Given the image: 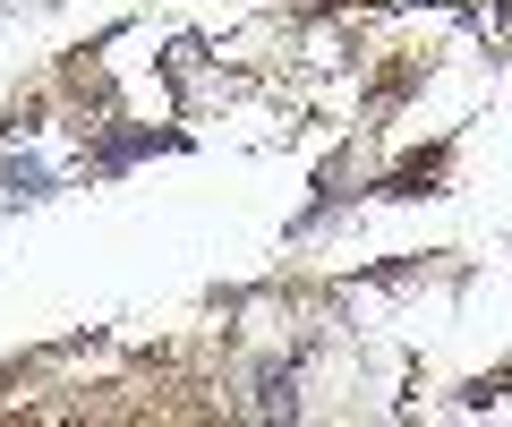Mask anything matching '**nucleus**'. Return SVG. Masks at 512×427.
I'll use <instances>...</instances> for the list:
<instances>
[{"mask_svg":"<svg viewBox=\"0 0 512 427\" xmlns=\"http://www.w3.org/2000/svg\"><path fill=\"white\" fill-rule=\"evenodd\" d=\"M256 410H291V376H282V368L256 376Z\"/></svg>","mask_w":512,"mask_h":427,"instance_id":"1","label":"nucleus"}]
</instances>
